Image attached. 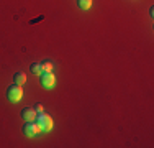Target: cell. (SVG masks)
<instances>
[{
    "label": "cell",
    "mask_w": 154,
    "mask_h": 148,
    "mask_svg": "<svg viewBox=\"0 0 154 148\" xmlns=\"http://www.w3.org/2000/svg\"><path fill=\"white\" fill-rule=\"evenodd\" d=\"M21 97H23V89H21L20 84L13 82L12 86L7 87V99H8L10 102H18Z\"/></svg>",
    "instance_id": "6da1fadb"
},
{
    "label": "cell",
    "mask_w": 154,
    "mask_h": 148,
    "mask_svg": "<svg viewBox=\"0 0 154 148\" xmlns=\"http://www.w3.org/2000/svg\"><path fill=\"white\" fill-rule=\"evenodd\" d=\"M36 124L39 125L41 132H49L51 128H53V118L48 115V114L41 112L39 115H36Z\"/></svg>",
    "instance_id": "7a4b0ae2"
},
{
    "label": "cell",
    "mask_w": 154,
    "mask_h": 148,
    "mask_svg": "<svg viewBox=\"0 0 154 148\" xmlns=\"http://www.w3.org/2000/svg\"><path fill=\"white\" fill-rule=\"evenodd\" d=\"M56 82V77H54L53 71H43L41 72V86L46 89H51Z\"/></svg>",
    "instance_id": "3957f363"
},
{
    "label": "cell",
    "mask_w": 154,
    "mask_h": 148,
    "mask_svg": "<svg viewBox=\"0 0 154 148\" xmlns=\"http://www.w3.org/2000/svg\"><path fill=\"white\" fill-rule=\"evenodd\" d=\"M39 132H41V128H39V125L36 124L35 120L26 122V124H25V127H23V133L26 137H35L36 133H39Z\"/></svg>",
    "instance_id": "277c9868"
},
{
    "label": "cell",
    "mask_w": 154,
    "mask_h": 148,
    "mask_svg": "<svg viewBox=\"0 0 154 148\" xmlns=\"http://www.w3.org/2000/svg\"><path fill=\"white\" fill-rule=\"evenodd\" d=\"M36 115H38V112H36L35 109H31V107H25V109L21 110V118H23L25 122L36 120Z\"/></svg>",
    "instance_id": "5b68a950"
},
{
    "label": "cell",
    "mask_w": 154,
    "mask_h": 148,
    "mask_svg": "<svg viewBox=\"0 0 154 148\" xmlns=\"http://www.w3.org/2000/svg\"><path fill=\"white\" fill-rule=\"evenodd\" d=\"M13 81H15V84H20V86H21V84L26 81V74H25V72H15Z\"/></svg>",
    "instance_id": "8992f818"
},
{
    "label": "cell",
    "mask_w": 154,
    "mask_h": 148,
    "mask_svg": "<svg viewBox=\"0 0 154 148\" xmlns=\"http://www.w3.org/2000/svg\"><path fill=\"white\" fill-rule=\"evenodd\" d=\"M30 71L33 74H36V76H39V74L43 72V68H41V63H33V64L30 66Z\"/></svg>",
    "instance_id": "52a82bcc"
},
{
    "label": "cell",
    "mask_w": 154,
    "mask_h": 148,
    "mask_svg": "<svg viewBox=\"0 0 154 148\" xmlns=\"http://www.w3.org/2000/svg\"><path fill=\"white\" fill-rule=\"evenodd\" d=\"M77 5L82 10H89L92 7V0H77Z\"/></svg>",
    "instance_id": "ba28073f"
},
{
    "label": "cell",
    "mask_w": 154,
    "mask_h": 148,
    "mask_svg": "<svg viewBox=\"0 0 154 148\" xmlns=\"http://www.w3.org/2000/svg\"><path fill=\"white\" fill-rule=\"evenodd\" d=\"M41 68H43V71H53V63L45 61V63H41Z\"/></svg>",
    "instance_id": "9c48e42d"
},
{
    "label": "cell",
    "mask_w": 154,
    "mask_h": 148,
    "mask_svg": "<svg viewBox=\"0 0 154 148\" xmlns=\"http://www.w3.org/2000/svg\"><path fill=\"white\" fill-rule=\"evenodd\" d=\"M35 110H36V112H38V114H41V112H43V105H41V104H36Z\"/></svg>",
    "instance_id": "30bf717a"
}]
</instances>
